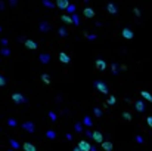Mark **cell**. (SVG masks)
Masks as SVG:
<instances>
[{"instance_id":"obj_14","label":"cell","mask_w":152,"mask_h":151,"mask_svg":"<svg viewBox=\"0 0 152 151\" xmlns=\"http://www.w3.org/2000/svg\"><path fill=\"white\" fill-rule=\"evenodd\" d=\"M24 45H25V47L30 49V50H35L37 49V43L34 40H31V39H27V40L24 42Z\"/></svg>"},{"instance_id":"obj_20","label":"cell","mask_w":152,"mask_h":151,"mask_svg":"<svg viewBox=\"0 0 152 151\" xmlns=\"http://www.w3.org/2000/svg\"><path fill=\"white\" fill-rule=\"evenodd\" d=\"M140 96H142L145 101H148V102H152V95H151L148 91H142V92H140Z\"/></svg>"},{"instance_id":"obj_3","label":"cell","mask_w":152,"mask_h":151,"mask_svg":"<svg viewBox=\"0 0 152 151\" xmlns=\"http://www.w3.org/2000/svg\"><path fill=\"white\" fill-rule=\"evenodd\" d=\"M50 30H52V25H50V22H47V21H40V22H39V31H40V33L46 34V33H49Z\"/></svg>"},{"instance_id":"obj_23","label":"cell","mask_w":152,"mask_h":151,"mask_svg":"<svg viewBox=\"0 0 152 151\" xmlns=\"http://www.w3.org/2000/svg\"><path fill=\"white\" fill-rule=\"evenodd\" d=\"M43 6H46V8H49V9H53V8H56V3H53V2H49V0H43Z\"/></svg>"},{"instance_id":"obj_31","label":"cell","mask_w":152,"mask_h":151,"mask_svg":"<svg viewBox=\"0 0 152 151\" xmlns=\"http://www.w3.org/2000/svg\"><path fill=\"white\" fill-rule=\"evenodd\" d=\"M93 114H95L96 117H102V116H104V114H102V110L97 108V107H95V108H93Z\"/></svg>"},{"instance_id":"obj_48","label":"cell","mask_w":152,"mask_h":151,"mask_svg":"<svg viewBox=\"0 0 152 151\" xmlns=\"http://www.w3.org/2000/svg\"><path fill=\"white\" fill-rule=\"evenodd\" d=\"M7 151H15V150H12V148H9V150H7Z\"/></svg>"},{"instance_id":"obj_37","label":"cell","mask_w":152,"mask_h":151,"mask_svg":"<svg viewBox=\"0 0 152 151\" xmlns=\"http://www.w3.org/2000/svg\"><path fill=\"white\" fill-rule=\"evenodd\" d=\"M136 142H137V144H143V142H145V139L142 138V135H137V136H136Z\"/></svg>"},{"instance_id":"obj_32","label":"cell","mask_w":152,"mask_h":151,"mask_svg":"<svg viewBox=\"0 0 152 151\" xmlns=\"http://www.w3.org/2000/svg\"><path fill=\"white\" fill-rule=\"evenodd\" d=\"M7 124L10 126V128H16V124H18V121H16L15 119H12V117H10V119H7Z\"/></svg>"},{"instance_id":"obj_42","label":"cell","mask_w":152,"mask_h":151,"mask_svg":"<svg viewBox=\"0 0 152 151\" xmlns=\"http://www.w3.org/2000/svg\"><path fill=\"white\" fill-rule=\"evenodd\" d=\"M0 43L3 45V47H6V46H7V43H9V40H7V39H2V40H0Z\"/></svg>"},{"instance_id":"obj_7","label":"cell","mask_w":152,"mask_h":151,"mask_svg":"<svg viewBox=\"0 0 152 151\" xmlns=\"http://www.w3.org/2000/svg\"><path fill=\"white\" fill-rule=\"evenodd\" d=\"M106 10H108V14H111V15H117L118 14V6L115 3H108L106 5Z\"/></svg>"},{"instance_id":"obj_36","label":"cell","mask_w":152,"mask_h":151,"mask_svg":"<svg viewBox=\"0 0 152 151\" xmlns=\"http://www.w3.org/2000/svg\"><path fill=\"white\" fill-rule=\"evenodd\" d=\"M84 37H86V39H89V40H95L96 37H97V34H87V33H84Z\"/></svg>"},{"instance_id":"obj_43","label":"cell","mask_w":152,"mask_h":151,"mask_svg":"<svg viewBox=\"0 0 152 151\" xmlns=\"http://www.w3.org/2000/svg\"><path fill=\"white\" fill-rule=\"evenodd\" d=\"M16 5H18L16 0H10V2H9V6H16Z\"/></svg>"},{"instance_id":"obj_47","label":"cell","mask_w":152,"mask_h":151,"mask_svg":"<svg viewBox=\"0 0 152 151\" xmlns=\"http://www.w3.org/2000/svg\"><path fill=\"white\" fill-rule=\"evenodd\" d=\"M90 151H97V148H96V147H93V145H92V150H90Z\"/></svg>"},{"instance_id":"obj_18","label":"cell","mask_w":152,"mask_h":151,"mask_svg":"<svg viewBox=\"0 0 152 151\" xmlns=\"http://www.w3.org/2000/svg\"><path fill=\"white\" fill-rule=\"evenodd\" d=\"M83 124L86 126V128H92V126H93L92 117H90V116H84V117H83Z\"/></svg>"},{"instance_id":"obj_40","label":"cell","mask_w":152,"mask_h":151,"mask_svg":"<svg viewBox=\"0 0 152 151\" xmlns=\"http://www.w3.org/2000/svg\"><path fill=\"white\" fill-rule=\"evenodd\" d=\"M133 12H134V15H136L137 18L140 16V10H139V8H134V9H133Z\"/></svg>"},{"instance_id":"obj_5","label":"cell","mask_w":152,"mask_h":151,"mask_svg":"<svg viewBox=\"0 0 152 151\" xmlns=\"http://www.w3.org/2000/svg\"><path fill=\"white\" fill-rule=\"evenodd\" d=\"M22 128H24V130H27L28 133H34V132H35V126H34L33 121H25V123H22Z\"/></svg>"},{"instance_id":"obj_46","label":"cell","mask_w":152,"mask_h":151,"mask_svg":"<svg viewBox=\"0 0 152 151\" xmlns=\"http://www.w3.org/2000/svg\"><path fill=\"white\" fill-rule=\"evenodd\" d=\"M72 151H81V150H80L78 147H74V150H72Z\"/></svg>"},{"instance_id":"obj_4","label":"cell","mask_w":152,"mask_h":151,"mask_svg":"<svg viewBox=\"0 0 152 151\" xmlns=\"http://www.w3.org/2000/svg\"><path fill=\"white\" fill-rule=\"evenodd\" d=\"M121 36L124 37V39H127V40H132L133 37H134V33H133L129 27H124L123 31H121Z\"/></svg>"},{"instance_id":"obj_39","label":"cell","mask_w":152,"mask_h":151,"mask_svg":"<svg viewBox=\"0 0 152 151\" xmlns=\"http://www.w3.org/2000/svg\"><path fill=\"white\" fill-rule=\"evenodd\" d=\"M146 123H148V126H149V128L152 129V116H149V117L146 119Z\"/></svg>"},{"instance_id":"obj_25","label":"cell","mask_w":152,"mask_h":151,"mask_svg":"<svg viewBox=\"0 0 152 151\" xmlns=\"http://www.w3.org/2000/svg\"><path fill=\"white\" fill-rule=\"evenodd\" d=\"M58 34H59V37H67V36H68V31H67L65 27H61V28L58 30Z\"/></svg>"},{"instance_id":"obj_27","label":"cell","mask_w":152,"mask_h":151,"mask_svg":"<svg viewBox=\"0 0 152 151\" xmlns=\"http://www.w3.org/2000/svg\"><path fill=\"white\" fill-rule=\"evenodd\" d=\"M46 136L49 138V139H56V132L55 130H47L46 132Z\"/></svg>"},{"instance_id":"obj_12","label":"cell","mask_w":152,"mask_h":151,"mask_svg":"<svg viewBox=\"0 0 152 151\" xmlns=\"http://www.w3.org/2000/svg\"><path fill=\"white\" fill-rule=\"evenodd\" d=\"M50 59H52V56H50L49 54H42V55L39 56V61H40V64H43V65L49 64V62H50Z\"/></svg>"},{"instance_id":"obj_21","label":"cell","mask_w":152,"mask_h":151,"mask_svg":"<svg viewBox=\"0 0 152 151\" xmlns=\"http://www.w3.org/2000/svg\"><path fill=\"white\" fill-rule=\"evenodd\" d=\"M42 82H43L44 84H47V86L50 84V82H52V80H50V76H49L47 73H43V74H42Z\"/></svg>"},{"instance_id":"obj_30","label":"cell","mask_w":152,"mask_h":151,"mask_svg":"<svg viewBox=\"0 0 152 151\" xmlns=\"http://www.w3.org/2000/svg\"><path fill=\"white\" fill-rule=\"evenodd\" d=\"M71 16H72V24L78 27V25H80V18H78V15H77V14H74V15H71Z\"/></svg>"},{"instance_id":"obj_11","label":"cell","mask_w":152,"mask_h":151,"mask_svg":"<svg viewBox=\"0 0 152 151\" xmlns=\"http://www.w3.org/2000/svg\"><path fill=\"white\" fill-rule=\"evenodd\" d=\"M93 141L97 142V144H102V142H104V135H102V132L95 130V132H93Z\"/></svg>"},{"instance_id":"obj_13","label":"cell","mask_w":152,"mask_h":151,"mask_svg":"<svg viewBox=\"0 0 152 151\" xmlns=\"http://www.w3.org/2000/svg\"><path fill=\"white\" fill-rule=\"evenodd\" d=\"M83 15H84L86 18H95V10H93L92 8L86 6V8L83 9Z\"/></svg>"},{"instance_id":"obj_1","label":"cell","mask_w":152,"mask_h":151,"mask_svg":"<svg viewBox=\"0 0 152 151\" xmlns=\"http://www.w3.org/2000/svg\"><path fill=\"white\" fill-rule=\"evenodd\" d=\"M12 101H14L15 104H18V105H22V104H27L28 102V99L25 98L21 92H15V93H12Z\"/></svg>"},{"instance_id":"obj_6","label":"cell","mask_w":152,"mask_h":151,"mask_svg":"<svg viewBox=\"0 0 152 151\" xmlns=\"http://www.w3.org/2000/svg\"><path fill=\"white\" fill-rule=\"evenodd\" d=\"M81 151H90L92 150V145L89 144L86 139H81V141H78V145H77Z\"/></svg>"},{"instance_id":"obj_29","label":"cell","mask_w":152,"mask_h":151,"mask_svg":"<svg viewBox=\"0 0 152 151\" xmlns=\"http://www.w3.org/2000/svg\"><path fill=\"white\" fill-rule=\"evenodd\" d=\"M0 55H3V56H10V50L7 47H2L0 49Z\"/></svg>"},{"instance_id":"obj_10","label":"cell","mask_w":152,"mask_h":151,"mask_svg":"<svg viewBox=\"0 0 152 151\" xmlns=\"http://www.w3.org/2000/svg\"><path fill=\"white\" fill-rule=\"evenodd\" d=\"M134 108H136V111H137V113H145L146 105H145L143 101H136V102H134Z\"/></svg>"},{"instance_id":"obj_41","label":"cell","mask_w":152,"mask_h":151,"mask_svg":"<svg viewBox=\"0 0 152 151\" xmlns=\"http://www.w3.org/2000/svg\"><path fill=\"white\" fill-rule=\"evenodd\" d=\"M86 135L90 138V139H93V132H92V130H89V129H87V130H86Z\"/></svg>"},{"instance_id":"obj_24","label":"cell","mask_w":152,"mask_h":151,"mask_svg":"<svg viewBox=\"0 0 152 151\" xmlns=\"http://www.w3.org/2000/svg\"><path fill=\"white\" fill-rule=\"evenodd\" d=\"M123 119H124L125 121H132V120H133V116L130 114L129 111H124V113H123Z\"/></svg>"},{"instance_id":"obj_8","label":"cell","mask_w":152,"mask_h":151,"mask_svg":"<svg viewBox=\"0 0 152 151\" xmlns=\"http://www.w3.org/2000/svg\"><path fill=\"white\" fill-rule=\"evenodd\" d=\"M95 65H96V68L99 70V71H105L106 70V62H105V59H96V62H95Z\"/></svg>"},{"instance_id":"obj_38","label":"cell","mask_w":152,"mask_h":151,"mask_svg":"<svg viewBox=\"0 0 152 151\" xmlns=\"http://www.w3.org/2000/svg\"><path fill=\"white\" fill-rule=\"evenodd\" d=\"M3 86H6V79L0 74V87H3Z\"/></svg>"},{"instance_id":"obj_16","label":"cell","mask_w":152,"mask_h":151,"mask_svg":"<svg viewBox=\"0 0 152 151\" xmlns=\"http://www.w3.org/2000/svg\"><path fill=\"white\" fill-rule=\"evenodd\" d=\"M111 71H112L114 76H118L120 71H121V65H118L117 62H112V64H111Z\"/></svg>"},{"instance_id":"obj_9","label":"cell","mask_w":152,"mask_h":151,"mask_svg":"<svg viewBox=\"0 0 152 151\" xmlns=\"http://www.w3.org/2000/svg\"><path fill=\"white\" fill-rule=\"evenodd\" d=\"M70 5L71 3L68 2V0H58V2H56V8L58 9H62V10H67Z\"/></svg>"},{"instance_id":"obj_45","label":"cell","mask_w":152,"mask_h":151,"mask_svg":"<svg viewBox=\"0 0 152 151\" xmlns=\"http://www.w3.org/2000/svg\"><path fill=\"white\" fill-rule=\"evenodd\" d=\"M65 136H67V139H68V141H72V135H71V133H67Z\"/></svg>"},{"instance_id":"obj_17","label":"cell","mask_w":152,"mask_h":151,"mask_svg":"<svg viewBox=\"0 0 152 151\" xmlns=\"http://www.w3.org/2000/svg\"><path fill=\"white\" fill-rule=\"evenodd\" d=\"M22 148H24V151H37V148L33 142H24Z\"/></svg>"},{"instance_id":"obj_22","label":"cell","mask_w":152,"mask_h":151,"mask_svg":"<svg viewBox=\"0 0 152 151\" xmlns=\"http://www.w3.org/2000/svg\"><path fill=\"white\" fill-rule=\"evenodd\" d=\"M61 19H62V22L64 24H72V16H70V15H62L61 16Z\"/></svg>"},{"instance_id":"obj_33","label":"cell","mask_w":152,"mask_h":151,"mask_svg":"<svg viewBox=\"0 0 152 151\" xmlns=\"http://www.w3.org/2000/svg\"><path fill=\"white\" fill-rule=\"evenodd\" d=\"M75 132H77V133H81V132H83V124H81L80 121L75 123Z\"/></svg>"},{"instance_id":"obj_44","label":"cell","mask_w":152,"mask_h":151,"mask_svg":"<svg viewBox=\"0 0 152 151\" xmlns=\"http://www.w3.org/2000/svg\"><path fill=\"white\" fill-rule=\"evenodd\" d=\"M5 8H6V5L2 2V0H0V10H5Z\"/></svg>"},{"instance_id":"obj_35","label":"cell","mask_w":152,"mask_h":151,"mask_svg":"<svg viewBox=\"0 0 152 151\" xmlns=\"http://www.w3.org/2000/svg\"><path fill=\"white\" fill-rule=\"evenodd\" d=\"M49 119L52 120V121H56V120H58V116L55 114L53 111H49Z\"/></svg>"},{"instance_id":"obj_34","label":"cell","mask_w":152,"mask_h":151,"mask_svg":"<svg viewBox=\"0 0 152 151\" xmlns=\"http://www.w3.org/2000/svg\"><path fill=\"white\" fill-rule=\"evenodd\" d=\"M75 9H77V8H75V5H70L68 9H67V12H68V14H71V15H74L75 14Z\"/></svg>"},{"instance_id":"obj_19","label":"cell","mask_w":152,"mask_h":151,"mask_svg":"<svg viewBox=\"0 0 152 151\" xmlns=\"http://www.w3.org/2000/svg\"><path fill=\"white\" fill-rule=\"evenodd\" d=\"M100 145H102L104 151H112V148H114V145H112V142H111V141H104Z\"/></svg>"},{"instance_id":"obj_2","label":"cell","mask_w":152,"mask_h":151,"mask_svg":"<svg viewBox=\"0 0 152 151\" xmlns=\"http://www.w3.org/2000/svg\"><path fill=\"white\" fill-rule=\"evenodd\" d=\"M95 87L96 89L102 93V95H108L109 93V89H108V84L105 83V82H102V80H96L95 82Z\"/></svg>"},{"instance_id":"obj_28","label":"cell","mask_w":152,"mask_h":151,"mask_svg":"<svg viewBox=\"0 0 152 151\" xmlns=\"http://www.w3.org/2000/svg\"><path fill=\"white\" fill-rule=\"evenodd\" d=\"M9 144H10V147H12V150H18L21 145L15 141V139H9Z\"/></svg>"},{"instance_id":"obj_26","label":"cell","mask_w":152,"mask_h":151,"mask_svg":"<svg viewBox=\"0 0 152 151\" xmlns=\"http://www.w3.org/2000/svg\"><path fill=\"white\" fill-rule=\"evenodd\" d=\"M115 102H117V98L114 96V95H109V98H108V101H106V104H108V105H115Z\"/></svg>"},{"instance_id":"obj_15","label":"cell","mask_w":152,"mask_h":151,"mask_svg":"<svg viewBox=\"0 0 152 151\" xmlns=\"http://www.w3.org/2000/svg\"><path fill=\"white\" fill-rule=\"evenodd\" d=\"M59 61L62 62V64H70L71 58H70V55H68V54H65V52H61V54H59Z\"/></svg>"},{"instance_id":"obj_49","label":"cell","mask_w":152,"mask_h":151,"mask_svg":"<svg viewBox=\"0 0 152 151\" xmlns=\"http://www.w3.org/2000/svg\"><path fill=\"white\" fill-rule=\"evenodd\" d=\"M2 31H3V28H2V27H0V33H2Z\"/></svg>"}]
</instances>
